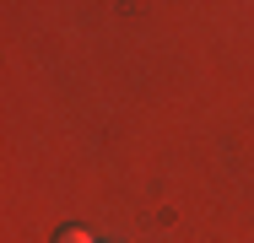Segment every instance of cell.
<instances>
[{
	"mask_svg": "<svg viewBox=\"0 0 254 243\" xmlns=\"http://www.w3.org/2000/svg\"><path fill=\"white\" fill-rule=\"evenodd\" d=\"M54 243H92V233H87V227H76V222H65V227L54 233Z\"/></svg>",
	"mask_w": 254,
	"mask_h": 243,
	"instance_id": "cell-1",
	"label": "cell"
}]
</instances>
